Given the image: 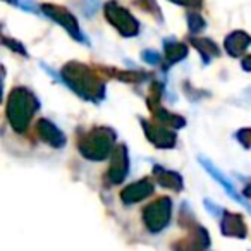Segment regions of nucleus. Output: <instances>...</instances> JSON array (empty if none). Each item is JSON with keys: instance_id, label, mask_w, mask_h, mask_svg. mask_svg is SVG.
Here are the masks:
<instances>
[{"instance_id": "obj_10", "label": "nucleus", "mask_w": 251, "mask_h": 251, "mask_svg": "<svg viewBox=\"0 0 251 251\" xmlns=\"http://www.w3.org/2000/svg\"><path fill=\"white\" fill-rule=\"evenodd\" d=\"M36 129H38V136L42 138V141H45L50 147L62 148L66 145V134L49 119H40L38 124H36Z\"/></svg>"}, {"instance_id": "obj_20", "label": "nucleus", "mask_w": 251, "mask_h": 251, "mask_svg": "<svg viewBox=\"0 0 251 251\" xmlns=\"http://www.w3.org/2000/svg\"><path fill=\"white\" fill-rule=\"evenodd\" d=\"M134 4H136L141 11L148 12V14H153L155 18H157V21L162 23V12L157 4V0H134Z\"/></svg>"}, {"instance_id": "obj_21", "label": "nucleus", "mask_w": 251, "mask_h": 251, "mask_svg": "<svg viewBox=\"0 0 251 251\" xmlns=\"http://www.w3.org/2000/svg\"><path fill=\"white\" fill-rule=\"evenodd\" d=\"M188 26H189V31L195 35V33H200L203 28L206 26L205 19L201 18V16L198 14V12H189L188 14Z\"/></svg>"}, {"instance_id": "obj_25", "label": "nucleus", "mask_w": 251, "mask_h": 251, "mask_svg": "<svg viewBox=\"0 0 251 251\" xmlns=\"http://www.w3.org/2000/svg\"><path fill=\"white\" fill-rule=\"evenodd\" d=\"M236 138L239 140V143H243L244 147H251V129H241L239 133L236 134Z\"/></svg>"}, {"instance_id": "obj_2", "label": "nucleus", "mask_w": 251, "mask_h": 251, "mask_svg": "<svg viewBox=\"0 0 251 251\" xmlns=\"http://www.w3.org/2000/svg\"><path fill=\"white\" fill-rule=\"evenodd\" d=\"M40 108V101L28 88L18 86L11 91L7 98V107H5V114H7V121L11 127L16 133H25L28 129L29 121H31L33 114Z\"/></svg>"}, {"instance_id": "obj_6", "label": "nucleus", "mask_w": 251, "mask_h": 251, "mask_svg": "<svg viewBox=\"0 0 251 251\" xmlns=\"http://www.w3.org/2000/svg\"><path fill=\"white\" fill-rule=\"evenodd\" d=\"M42 12L47 16V18H50L52 21H55L57 25L62 26V28L66 29V31L69 33V35L73 36L76 42L88 43L86 36L81 33L77 19L74 18V16L71 14L66 7H62V5H55V4H43L42 5Z\"/></svg>"}, {"instance_id": "obj_26", "label": "nucleus", "mask_w": 251, "mask_h": 251, "mask_svg": "<svg viewBox=\"0 0 251 251\" xmlns=\"http://www.w3.org/2000/svg\"><path fill=\"white\" fill-rule=\"evenodd\" d=\"M172 4L182 5V7H189V9H200L201 7V0H171Z\"/></svg>"}, {"instance_id": "obj_18", "label": "nucleus", "mask_w": 251, "mask_h": 251, "mask_svg": "<svg viewBox=\"0 0 251 251\" xmlns=\"http://www.w3.org/2000/svg\"><path fill=\"white\" fill-rule=\"evenodd\" d=\"M200 162H201V165H203V167H205V169H206V171H208V172H210V176H212V177H215V179H217V181H219V182H220V184H222V186H224V188H226V191H227V193H229V195H230V196H232V198H234V200H237V201H239V203H241V205H244V206H246V208H248V210H250V212H251V206H250V205H248V203H246V201H243V198H239V196H237L236 189H234V188H232V186H230V182H229V181H227V179H226V177H224V176H222V174H220V172H219V171H217V169H215V167H213V165H212V164H210V162H208V160H203V158H200Z\"/></svg>"}, {"instance_id": "obj_23", "label": "nucleus", "mask_w": 251, "mask_h": 251, "mask_svg": "<svg viewBox=\"0 0 251 251\" xmlns=\"http://www.w3.org/2000/svg\"><path fill=\"white\" fill-rule=\"evenodd\" d=\"M2 42H4V45L7 47V49H11L12 52H18L19 55H25V57L28 55L26 49L18 42V40H12V38H7V36H4V40H2Z\"/></svg>"}, {"instance_id": "obj_28", "label": "nucleus", "mask_w": 251, "mask_h": 251, "mask_svg": "<svg viewBox=\"0 0 251 251\" xmlns=\"http://www.w3.org/2000/svg\"><path fill=\"white\" fill-rule=\"evenodd\" d=\"M244 196H246V198H251V184H248L246 188H244Z\"/></svg>"}, {"instance_id": "obj_5", "label": "nucleus", "mask_w": 251, "mask_h": 251, "mask_svg": "<svg viewBox=\"0 0 251 251\" xmlns=\"http://www.w3.org/2000/svg\"><path fill=\"white\" fill-rule=\"evenodd\" d=\"M172 215V201L167 196H162L157 201L150 203L143 212V222L150 232H160L165 229Z\"/></svg>"}, {"instance_id": "obj_8", "label": "nucleus", "mask_w": 251, "mask_h": 251, "mask_svg": "<svg viewBox=\"0 0 251 251\" xmlns=\"http://www.w3.org/2000/svg\"><path fill=\"white\" fill-rule=\"evenodd\" d=\"M141 126H143V131L147 134L148 141H151L157 148H174L176 143H177L174 131L167 126L160 124V122L151 124V122L141 119Z\"/></svg>"}, {"instance_id": "obj_13", "label": "nucleus", "mask_w": 251, "mask_h": 251, "mask_svg": "<svg viewBox=\"0 0 251 251\" xmlns=\"http://www.w3.org/2000/svg\"><path fill=\"white\" fill-rule=\"evenodd\" d=\"M250 45H251V36L248 35L246 31H241V29L232 31L224 40V49H226V52L229 53L230 57L243 55Z\"/></svg>"}, {"instance_id": "obj_19", "label": "nucleus", "mask_w": 251, "mask_h": 251, "mask_svg": "<svg viewBox=\"0 0 251 251\" xmlns=\"http://www.w3.org/2000/svg\"><path fill=\"white\" fill-rule=\"evenodd\" d=\"M103 73H107L108 76L117 77L119 81H124V83H141L145 79V73H134V71H119V69H108V67H101Z\"/></svg>"}, {"instance_id": "obj_14", "label": "nucleus", "mask_w": 251, "mask_h": 251, "mask_svg": "<svg viewBox=\"0 0 251 251\" xmlns=\"http://www.w3.org/2000/svg\"><path fill=\"white\" fill-rule=\"evenodd\" d=\"M153 176L157 179V182L160 186L167 189H172V191H181L182 189V177L181 174L174 171H167V169L160 167V165H155L153 167Z\"/></svg>"}, {"instance_id": "obj_11", "label": "nucleus", "mask_w": 251, "mask_h": 251, "mask_svg": "<svg viewBox=\"0 0 251 251\" xmlns=\"http://www.w3.org/2000/svg\"><path fill=\"white\" fill-rule=\"evenodd\" d=\"M220 230H222L224 236L229 237H239L244 239L248 234L246 230V224H244L243 217L237 215V213H230V212H222V220H220Z\"/></svg>"}, {"instance_id": "obj_24", "label": "nucleus", "mask_w": 251, "mask_h": 251, "mask_svg": "<svg viewBox=\"0 0 251 251\" xmlns=\"http://www.w3.org/2000/svg\"><path fill=\"white\" fill-rule=\"evenodd\" d=\"M141 59L147 64H151V66H157V64L160 62V55H158L155 50H145V52L141 53Z\"/></svg>"}, {"instance_id": "obj_3", "label": "nucleus", "mask_w": 251, "mask_h": 251, "mask_svg": "<svg viewBox=\"0 0 251 251\" xmlns=\"http://www.w3.org/2000/svg\"><path fill=\"white\" fill-rule=\"evenodd\" d=\"M115 133L110 127H95L79 140V153L88 160H103L114 151Z\"/></svg>"}, {"instance_id": "obj_27", "label": "nucleus", "mask_w": 251, "mask_h": 251, "mask_svg": "<svg viewBox=\"0 0 251 251\" xmlns=\"http://www.w3.org/2000/svg\"><path fill=\"white\" fill-rule=\"evenodd\" d=\"M241 67L248 73H251V55H246L243 60H241Z\"/></svg>"}, {"instance_id": "obj_1", "label": "nucleus", "mask_w": 251, "mask_h": 251, "mask_svg": "<svg viewBox=\"0 0 251 251\" xmlns=\"http://www.w3.org/2000/svg\"><path fill=\"white\" fill-rule=\"evenodd\" d=\"M62 81L81 98L88 101H97L105 98V83L91 67L81 62H69L60 71Z\"/></svg>"}, {"instance_id": "obj_16", "label": "nucleus", "mask_w": 251, "mask_h": 251, "mask_svg": "<svg viewBox=\"0 0 251 251\" xmlns=\"http://www.w3.org/2000/svg\"><path fill=\"white\" fill-rule=\"evenodd\" d=\"M164 50H165V60H167V66L177 64L188 57V47H186L184 43L167 40V42H164Z\"/></svg>"}, {"instance_id": "obj_7", "label": "nucleus", "mask_w": 251, "mask_h": 251, "mask_svg": "<svg viewBox=\"0 0 251 251\" xmlns=\"http://www.w3.org/2000/svg\"><path fill=\"white\" fill-rule=\"evenodd\" d=\"M129 171V157H127V148L124 145H117L112 151L110 165H108L107 179L110 184H121L127 177Z\"/></svg>"}, {"instance_id": "obj_15", "label": "nucleus", "mask_w": 251, "mask_h": 251, "mask_svg": "<svg viewBox=\"0 0 251 251\" xmlns=\"http://www.w3.org/2000/svg\"><path fill=\"white\" fill-rule=\"evenodd\" d=\"M191 45L195 47L200 53H201L203 62H205V64H208L212 57H219L220 55L219 45H217V43L213 42V40H210V38H196V36H193Z\"/></svg>"}, {"instance_id": "obj_17", "label": "nucleus", "mask_w": 251, "mask_h": 251, "mask_svg": "<svg viewBox=\"0 0 251 251\" xmlns=\"http://www.w3.org/2000/svg\"><path fill=\"white\" fill-rule=\"evenodd\" d=\"M151 112H153L155 119H157L160 124L167 126V127H171V129H181V127L186 126V121L181 117V115L172 114V112L165 110V108H162V107L153 108Z\"/></svg>"}, {"instance_id": "obj_12", "label": "nucleus", "mask_w": 251, "mask_h": 251, "mask_svg": "<svg viewBox=\"0 0 251 251\" xmlns=\"http://www.w3.org/2000/svg\"><path fill=\"white\" fill-rule=\"evenodd\" d=\"M210 246V236L203 227L196 226L193 230V236H189L188 239H184L182 243L174 244L176 251H205Z\"/></svg>"}, {"instance_id": "obj_9", "label": "nucleus", "mask_w": 251, "mask_h": 251, "mask_svg": "<svg viewBox=\"0 0 251 251\" xmlns=\"http://www.w3.org/2000/svg\"><path fill=\"white\" fill-rule=\"evenodd\" d=\"M151 193H153V182L150 179H141V181L133 182V184L122 189L121 200L124 205H134V203L148 198Z\"/></svg>"}, {"instance_id": "obj_22", "label": "nucleus", "mask_w": 251, "mask_h": 251, "mask_svg": "<svg viewBox=\"0 0 251 251\" xmlns=\"http://www.w3.org/2000/svg\"><path fill=\"white\" fill-rule=\"evenodd\" d=\"M162 91H164V88H162L160 83L151 84L150 97H148V108H150V110H153V108L158 107V103H160V98H162Z\"/></svg>"}, {"instance_id": "obj_4", "label": "nucleus", "mask_w": 251, "mask_h": 251, "mask_svg": "<svg viewBox=\"0 0 251 251\" xmlns=\"http://www.w3.org/2000/svg\"><path fill=\"white\" fill-rule=\"evenodd\" d=\"M103 12H105L107 21L110 23L122 36H126V38H133V36H136L138 33H140V23H138V19L134 18L127 9L121 7L114 0H110V2L105 4Z\"/></svg>"}, {"instance_id": "obj_29", "label": "nucleus", "mask_w": 251, "mask_h": 251, "mask_svg": "<svg viewBox=\"0 0 251 251\" xmlns=\"http://www.w3.org/2000/svg\"><path fill=\"white\" fill-rule=\"evenodd\" d=\"M5 2H9V4H16V5H18V4H19L18 0H5Z\"/></svg>"}]
</instances>
